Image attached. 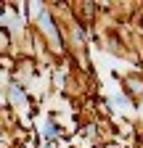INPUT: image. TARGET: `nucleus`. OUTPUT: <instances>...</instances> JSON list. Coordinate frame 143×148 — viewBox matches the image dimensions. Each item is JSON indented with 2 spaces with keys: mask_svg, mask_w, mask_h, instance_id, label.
<instances>
[{
  "mask_svg": "<svg viewBox=\"0 0 143 148\" xmlns=\"http://www.w3.org/2000/svg\"><path fill=\"white\" fill-rule=\"evenodd\" d=\"M43 135H45V140H53V138H56V127H53V122H45Z\"/></svg>",
  "mask_w": 143,
  "mask_h": 148,
  "instance_id": "nucleus-3",
  "label": "nucleus"
},
{
  "mask_svg": "<svg viewBox=\"0 0 143 148\" xmlns=\"http://www.w3.org/2000/svg\"><path fill=\"white\" fill-rule=\"evenodd\" d=\"M8 95H11V101L19 106V108H27V98H24V92H21V87H16V85H11V90H8Z\"/></svg>",
  "mask_w": 143,
  "mask_h": 148,
  "instance_id": "nucleus-2",
  "label": "nucleus"
},
{
  "mask_svg": "<svg viewBox=\"0 0 143 148\" xmlns=\"http://www.w3.org/2000/svg\"><path fill=\"white\" fill-rule=\"evenodd\" d=\"M32 11L37 13V18H40V27H43V32L50 37V42L56 45V48H61V37H58V29H56V24L50 21V16H48V11H43L40 5H32Z\"/></svg>",
  "mask_w": 143,
  "mask_h": 148,
  "instance_id": "nucleus-1",
  "label": "nucleus"
}]
</instances>
